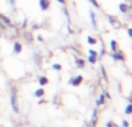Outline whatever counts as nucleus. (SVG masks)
<instances>
[{
  "mask_svg": "<svg viewBox=\"0 0 132 127\" xmlns=\"http://www.w3.org/2000/svg\"><path fill=\"white\" fill-rule=\"evenodd\" d=\"M87 61L89 63H92V65H94V63H96L97 61V57H94V56H89L88 58H87Z\"/></svg>",
  "mask_w": 132,
  "mask_h": 127,
  "instance_id": "18",
  "label": "nucleus"
},
{
  "mask_svg": "<svg viewBox=\"0 0 132 127\" xmlns=\"http://www.w3.org/2000/svg\"><path fill=\"white\" fill-rule=\"evenodd\" d=\"M9 102H11L12 110L15 113H19L20 109H19V102H18V89H16L15 86H13L11 88V98H9Z\"/></svg>",
  "mask_w": 132,
  "mask_h": 127,
  "instance_id": "1",
  "label": "nucleus"
},
{
  "mask_svg": "<svg viewBox=\"0 0 132 127\" xmlns=\"http://www.w3.org/2000/svg\"><path fill=\"white\" fill-rule=\"evenodd\" d=\"M122 126L123 127H129V121L128 120H123L122 121Z\"/></svg>",
  "mask_w": 132,
  "mask_h": 127,
  "instance_id": "28",
  "label": "nucleus"
},
{
  "mask_svg": "<svg viewBox=\"0 0 132 127\" xmlns=\"http://www.w3.org/2000/svg\"><path fill=\"white\" fill-rule=\"evenodd\" d=\"M64 13H65L66 17L68 19V24H71V19H70V14H68V12H67V9H66V8H64Z\"/></svg>",
  "mask_w": 132,
  "mask_h": 127,
  "instance_id": "26",
  "label": "nucleus"
},
{
  "mask_svg": "<svg viewBox=\"0 0 132 127\" xmlns=\"http://www.w3.org/2000/svg\"><path fill=\"white\" fill-rule=\"evenodd\" d=\"M23 36H24V38H26V41L28 42V43H30V42H32V34L30 31H24L23 32Z\"/></svg>",
  "mask_w": 132,
  "mask_h": 127,
  "instance_id": "15",
  "label": "nucleus"
},
{
  "mask_svg": "<svg viewBox=\"0 0 132 127\" xmlns=\"http://www.w3.org/2000/svg\"><path fill=\"white\" fill-rule=\"evenodd\" d=\"M104 55H105V49H104V45L102 44V46H101V50H100V55H98L97 58H102Z\"/></svg>",
  "mask_w": 132,
  "mask_h": 127,
  "instance_id": "21",
  "label": "nucleus"
},
{
  "mask_svg": "<svg viewBox=\"0 0 132 127\" xmlns=\"http://www.w3.org/2000/svg\"><path fill=\"white\" fill-rule=\"evenodd\" d=\"M111 57H112V59L116 60V61H125V56H124V53L122 52L121 50H117V51H115V52H112Z\"/></svg>",
  "mask_w": 132,
  "mask_h": 127,
  "instance_id": "3",
  "label": "nucleus"
},
{
  "mask_svg": "<svg viewBox=\"0 0 132 127\" xmlns=\"http://www.w3.org/2000/svg\"><path fill=\"white\" fill-rule=\"evenodd\" d=\"M105 127H117V125L114 121H108V123L105 124Z\"/></svg>",
  "mask_w": 132,
  "mask_h": 127,
  "instance_id": "25",
  "label": "nucleus"
},
{
  "mask_svg": "<svg viewBox=\"0 0 132 127\" xmlns=\"http://www.w3.org/2000/svg\"><path fill=\"white\" fill-rule=\"evenodd\" d=\"M5 29H6V25H5L4 23L0 21V30H5Z\"/></svg>",
  "mask_w": 132,
  "mask_h": 127,
  "instance_id": "29",
  "label": "nucleus"
},
{
  "mask_svg": "<svg viewBox=\"0 0 132 127\" xmlns=\"http://www.w3.org/2000/svg\"><path fill=\"white\" fill-rule=\"evenodd\" d=\"M110 49H111V52H115V51L118 50V44L115 39H111L110 41Z\"/></svg>",
  "mask_w": 132,
  "mask_h": 127,
  "instance_id": "14",
  "label": "nucleus"
},
{
  "mask_svg": "<svg viewBox=\"0 0 132 127\" xmlns=\"http://www.w3.org/2000/svg\"><path fill=\"white\" fill-rule=\"evenodd\" d=\"M108 20H109V23L111 25H114L115 28H119L121 27V24H119V21H118V19L116 17V16H114V15H108Z\"/></svg>",
  "mask_w": 132,
  "mask_h": 127,
  "instance_id": "5",
  "label": "nucleus"
},
{
  "mask_svg": "<svg viewBox=\"0 0 132 127\" xmlns=\"http://www.w3.org/2000/svg\"><path fill=\"white\" fill-rule=\"evenodd\" d=\"M57 1H58V2H60L62 5H65V4H66V0H57Z\"/></svg>",
  "mask_w": 132,
  "mask_h": 127,
  "instance_id": "33",
  "label": "nucleus"
},
{
  "mask_svg": "<svg viewBox=\"0 0 132 127\" xmlns=\"http://www.w3.org/2000/svg\"><path fill=\"white\" fill-rule=\"evenodd\" d=\"M131 111H132V104L131 103H129V104L126 105L125 110H124V113L125 114H131Z\"/></svg>",
  "mask_w": 132,
  "mask_h": 127,
  "instance_id": "19",
  "label": "nucleus"
},
{
  "mask_svg": "<svg viewBox=\"0 0 132 127\" xmlns=\"http://www.w3.org/2000/svg\"><path fill=\"white\" fill-rule=\"evenodd\" d=\"M27 27V19H24V21H23V24H22V28L24 29V28Z\"/></svg>",
  "mask_w": 132,
  "mask_h": 127,
  "instance_id": "30",
  "label": "nucleus"
},
{
  "mask_svg": "<svg viewBox=\"0 0 132 127\" xmlns=\"http://www.w3.org/2000/svg\"><path fill=\"white\" fill-rule=\"evenodd\" d=\"M51 1L50 0H39V7H41L42 11H48L50 8Z\"/></svg>",
  "mask_w": 132,
  "mask_h": 127,
  "instance_id": "6",
  "label": "nucleus"
},
{
  "mask_svg": "<svg viewBox=\"0 0 132 127\" xmlns=\"http://www.w3.org/2000/svg\"><path fill=\"white\" fill-rule=\"evenodd\" d=\"M37 39H38L39 42H43V37H42L41 35H38V36H37Z\"/></svg>",
  "mask_w": 132,
  "mask_h": 127,
  "instance_id": "32",
  "label": "nucleus"
},
{
  "mask_svg": "<svg viewBox=\"0 0 132 127\" xmlns=\"http://www.w3.org/2000/svg\"><path fill=\"white\" fill-rule=\"evenodd\" d=\"M38 82L41 86H46L49 83V79L46 76H39L38 77Z\"/></svg>",
  "mask_w": 132,
  "mask_h": 127,
  "instance_id": "16",
  "label": "nucleus"
},
{
  "mask_svg": "<svg viewBox=\"0 0 132 127\" xmlns=\"http://www.w3.org/2000/svg\"><path fill=\"white\" fill-rule=\"evenodd\" d=\"M97 119H98V111H97V109H94L93 113H92V119H90L92 127H96V125H97Z\"/></svg>",
  "mask_w": 132,
  "mask_h": 127,
  "instance_id": "4",
  "label": "nucleus"
},
{
  "mask_svg": "<svg viewBox=\"0 0 132 127\" xmlns=\"http://www.w3.org/2000/svg\"><path fill=\"white\" fill-rule=\"evenodd\" d=\"M100 70H101V74H102V79L108 83V74H107V72H105V68L103 65L100 66Z\"/></svg>",
  "mask_w": 132,
  "mask_h": 127,
  "instance_id": "13",
  "label": "nucleus"
},
{
  "mask_svg": "<svg viewBox=\"0 0 132 127\" xmlns=\"http://www.w3.org/2000/svg\"><path fill=\"white\" fill-rule=\"evenodd\" d=\"M118 8H119V11H121V13L126 14L128 13V9L130 8V6H129L128 4H125V2H122V4H119Z\"/></svg>",
  "mask_w": 132,
  "mask_h": 127,
  "instance_id": "8",
  "label": "nucleus"
},
{
  "mask_svg": "<svg viewBox=\"0 0 132 127\" xmlns=\"http://www.w3.org/2000/svg\"><path fill=\"white\" fill-rule=\"evenodd\" d=\"M105 103V96L104 94H101L100 96H98L97 101H96V106H101V105H103Z\"/></svg>",
  "mask_w": 132,
  "mask_h": 127,
  "instance_id": "9",
  "label": "nucleus"
},
{
  "mask_svg": "<svg viewBox=\"0 0 132 127\" xmlns=\"http://www.w3.org/2000/svg\"><path fill=\"white\" fill-rule=\"evenodd\" d=\"M75 63H77V67L81 69V68H84L85 65H86V60L82 59V58H78V59L75 60Z\"/></svg>",
  "mask_w": 132,
  "mask_h": 127,
  "instance_id": "10",
  "label": "nucleus"
},
{
  "mask_svg": "<svg viewBox=\"0 0 132 127\" xmlns=\"http://www.w3.org/2000/svg\"><path fill=\"white\" fill-rule=\"evenodd\" d=\"M37 28H38V24H34V25H32V29H37Z\"/></svg>",
  "mask_w": 132,
  "mask_h": 127,
  "instance_id": "34",
  "label": "nucleus"
},
{
  "mask_svg": "<svg viewBox=\"0 0 132 127\" xmlns=\"http://www.w3.org/2000/svg\"><path fill=\"white\" fill-rule=\"evenodd\" d=\"M89 17H90V22H92L93 28H96V17H95V13L93 11L89 12Z\"/></svg>",
  "mask_w": 132,
  "mask_h": 127,
  "instance_id": "12",
  "label": "nucleus"
},
{
  "mask_svg": "<svg viewBox=\"0 0 132 127\" xmlns=\"http://www.w3.org/2000/svg\"><path fill=\"white\" fill-rule=\"evenodd\" d=\"M44 94H45V91H44V89H43V88H38V89H37V90H35L34 95H35V97H37V98H41V97H43V96H44Z\"/></svg>",
  "mask_w": 132,
  "mask_h": 127,
  "instance_id": "11",
  "label": "nucleus"
},
{
  "mask_svg": "<svg viewBox=\"0 0 132 127\" xmlns=\"http://www.w3.org/2000/svg\"><path fill=\"white\" fill-rule=\"evenodd\" d=\"M128 35L130 37H132V29H131V28H129V29H128Z\"/></svg>",
  "mask_w": 132,
  "mask_h": 127,
  "instance_id": "31",
  "label": "nucleus"
},
{
  "mask_svg": "<svg viewBox=\"0 0 132 127\" xmlns=\"http://www.w3.org/2000/svg\"><path fill=\"white\" fill-rule=\"evenodd\" d=\"M82 81H84V76H82V75H77V76H74V77H71L68 83L72 84L73 87H79L80 84L82 83Z\"/></svg>",
  "mask_w": 132,
  "mask_h": 127,
  "instance_id": "2",
  "label": "nucleus"
},
{
  "mask_svg": "<svg viewBox=\"0 0 132 127\" xmlns=\"http://www.w3.org/2000/svg\"><path fill=\"white\" fill-rule=\"evenodd\" d=\"M89 1H90V4L93 5V6L95 7L96 9H98V8H100V4H98V1H97V0H89Z\"/></svg>",
  "mask_w": 132,
  "mask_h": 127,
  "instance_id": "22",
  "label": "nucleus"
},
{
  "mask_svg": "<svg viewBox=\"0 0 132 127\" xmlns=\"http://www.w3.org/2000/svg\"><path fill=\"white\" fill-rule=\"evenodd\" d=\"M52 69H55V70H60L62 69V65H60V63H53L52 65Z\"/></svg>",
  "mask_w": 132,
  "mask_h": 127,
  "instance_id": "24",
  "label": "nucleus"
},
{
  "mask_svg": "<svg viewBox=\"0 0 132 127\" xmlns=\"http://www.w3.org/2000/svg\"><path fill=\"white\" fill-rule=\"evenodd\" d=\"M89 52V56H94V57H98V52L96 50H93V49H90V50H88Z\"/></svg>",
  "mask_w": 132,
  "mask_h": 127,
  "instance_id": "23",
  "label": "nucleus"
},
{
  "mask_svg": "<svg viewBox=\"0 0 132 127\" xmlns=\"http://www.w3.org/2000/svg\"><path fill=\"white\" fill-rule=\"evenodd\" d=\"M9 1H11L12 6H14V4H15V0H9Z\"/></svg>",
  "mask_w": 132,
  "mask_h": 127,
  "instance_id": "35",
  "label": "nucleus"
},
{
  "mask_svg": "<svg viewBox=\"0 0 132 127\" xmlns=\"http://www.w3.org/2000/svg\"><path fill=\"white\" fill-rule=\"evenodd\" d=\"M35 62H36V65H39V63L42 62V57L38 55V53L35 55Z\"/></svg>",
  "mask_w": 132,
  "mask_h": 127,
  "instance_id": "20",
  "label": "nucleus"
},
{
  "mask_svg": "<svg viewBox=\"0 0 132 127\" xmlns=\"http://www.w3.org/2000/svg\"><path fill=\"white\" fill-rule=\"evenodd\" d=\"M103 94H104V96H105V98H107V99H111V95H110L108 91H103Z\"/></svg>",
  "mask_w": 132,
  "mask_h": 127,
  "instance_id": "27",
  "label": "nucleus"
},
{
  "mask_svg": "<svg viewBox=\"0 0 132 127\" xmlns=\"http://www.w3.org/2000/svg\"><path fill=\"white\" fill-rule=\"evenodd\" d=\"M13 51H14V53H16V55L21 53V51H22V44L19 43V42H15L13 45Z\"/></svg>",
  "mask_w": 132,
  "mask_h": 127,
  "instance_id": "7",
  "label": "nucleus"
},
{
  "mask_svg": "<svg viewBox=\"0 0 132 127\" xmlns=\"http://www.w3.org/2000/svg\"><path fill=\"white\" fill-rule=\"evenodd\" d=\"M87 42H88V44H90V45H95V44L97 43V39L92 36H87Z\"/></svg>",
  "mask_w": 132,
  "mask_h": 127,
  "instance_id": "17",
  "label": "nucleus"
}]
</instances>
